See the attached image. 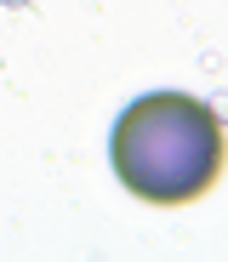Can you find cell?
Listing matches in <instances>:
<instances>
[{"mask_svg":"<svg viewBox=\"0 0 228 262\" xmlns=\"http://www.w3.org/2000/svg\"><path fill=\"white\" fill-rule=\"evenodd\" d=\"M109 165L120 188L154 211L194 205L228 171L222 114L189 92H149L120 108L109 131Z\"/></svg>","mask_w":228,"mask_h":262,"instance_id":"1","label":"cell"}]
</instances>
